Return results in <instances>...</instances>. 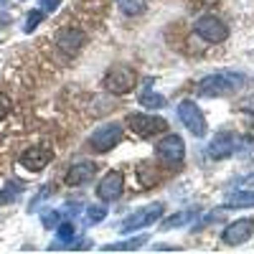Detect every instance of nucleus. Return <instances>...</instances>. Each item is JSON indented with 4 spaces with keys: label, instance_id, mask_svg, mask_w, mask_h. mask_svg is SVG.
<instances>
[{
    "label": "nucleus",
    "instance_id": "nucleus-1",
    "mask_svg": "<svg viewBox=\"0 0 254 254\" xmlns=\"http://www.w3.org/2000/svg\"><path fill=\"white\" fill-rule=\"evenodd\" d=\"M249 155L254 153V137L249 135H234V132H219L214 135V140L208 142V158L214 160H221V158H229V155Z\"/></svg>",
    "mask_w": 254,
    "mask_h": 254
},
{
    "label": "nucleus",
    "instance_id": "nucleus-2",
    "mask_svg": "<svg viewBox=\"0 0 254 254\" xmlns=\"http://www.w3.org/2000/svg\"><path fill=\"white\" fill-rule=\"evenodd\" d=\"M244 81L247 79L239 71H216L198 81V94L201 97H224L231 92H239L244 87Z\"/></svg>",
    "mask_w": 254,
    "mask_h": 254
},
{
    "label": "nucleus",
    "instance_id": "nucleus-3",
    "mask_svg": "<svg viewBox=\"0 0 254 254\" xmlns=\"http://www.w3.org/2000/svg\"><path fill=\"white\" fill-rule=\"evenodd\" d=\"M163 211H165V206H163L160 201L137 208L132 216H127V219L120 224V234H130V231H137V229H145V226H153V224L163 216Z\"/></svg>",
    "mask_w": 254,
    "mask_h": 254
},
{
    "label": "nucleus",
    "instance_id": "nucleus-4",
    "mask_svg": "<svg viewBox=\"0 0 254 254\" xmlns=\"http://www.w3.org/2000/svg\"><path fill=\"white\" fill-rule=\"evenodd\" d=\"M135 81H137V71L132 66H122L120 64V66H112L107 76H104V89L112 94H127L132 92Z\"/></svg>",
    "mask_w": 254,
    "mask_h": 254
},
{
    "label": "nucleus",
    "instance_id": "nucleus-5",
    "mask_svg": "<svg viewBox=\"0 0 254 254\" xmlns=\"http://www.w3.org/2000/svg\"><path fill=\"white\" fill-rule=\"evenodd\" d=\"M178 117H181V122L186 125V130H188L190 135L203 137V135L208 132L206 117H203V112L198 110V104H196L193 99H183V102L178 104Z\"/></svg>",
    "mask_w": 254,
    "mask_h": 254
},
{
    "label": "nucleus",
    "instance_id": "nucleus-6",
    "mask_svg": "<svg viewBox=\"0 0 254 254\" xmlns=\"http://www.w3.org/2000/svg\"><path fill=\"white\" fill-rule=\"evenodd\" d=\"M127 125L130 130L140 137H150V135H158V132H165L168 130V122L158 115H142V112H135V115H127Z\"/></svg>",
    "mask_w": 254,
    "mask_h": 254
},
{
    "label": "nucleus",
    "instance_id": "nucleus-7",
    "mask_svg": "<svg viewBox=\"0 0 254 254\" xmlns=\"http://www.w3.org/2000/svg\"><path fill=\"white\" fill-rule=\"evenodd\" d=\"M196 36H201L208 44H221V41L229 38V28L224 20H219L216 15H201L196 23H193Z\"/></svg>",
    "mask_w": 254,
    "mask_h": 254
},
{
    "label": "nucleus",
    "instance_id": "nucleus-8",
    "mask_svg": "<svg viewBox=\"0 0 254 254\" xmlns=\"http://www.w3.org/2000/svg\"><path fill=\"white\" fill-rule=\"evenodd\" d=\"M120 140H122V127L117 122H110V125H102L99 130L92 132L89 145H92L94 153H107V150H112Z\"/></svg>",
    "mask_w": 254,
    "mask_h": 254
},
{
    "label": "nucleus",
    "instance_id": "nucleus-9",
    "mask_svg": "<svg viewBox=\"0 0 254 254\" xmlns=\"http://www.w3.org/2000/svg\"><path fill=\"white\" fill-rule=\"evenodd\" d=\"M252 234H254V219H237L234 224H229V226L224 229L221 239H224V244H229V247H239V244H244Z\"/></svg>",
    "mask_w": 254,
    "mask_h": 254
},
{
    "label": "nucleus",
    "instance_id": "nucleus-10",
    "mask_svg": "<svg viewBox=\"0 0 254 254\" xmlns=\"http://www.w3.org/2000/svg\"><path fill=\"white\" fill-rule=\"evenodd\" d=\"M122 188H125V178L120 171H110L99 183H97V196L102 201H117L122 196Z\"/></svg>",
    "mask_w": 254,
    "mask_h": 254
},
{
    "label": "nucleus",
    "instance_id": "nucleus-11",
    "mask_svg": "<svg viewBox=\"0 0 254 254\" xmlns=\"http://www.w3.org/2000/svg\"><path fill=\"white\" fill-rule=\"evenodd\" d=\"M158 155L165 160V163H181L183 155H186V145L178 135H165L160 142H158Z\"/></svg>",
    "mask_w": 254,
    "mask_h": 254
},
{
    "label": "nucleus",
    "instance_id": "nucleus-12",
    "mask_svg": "<svg viewBox=\"0 0 254 254\" xmlns=\"http://www.w3.org/2000/svg\"><path fill=\"white\" fill-rule=\"evenodd\" d=\"M49 160H51V153L46 150V147H31V150L20 153V165L31 173L44 171V168L49 165Z\"/></svg>",
    "mask_w": 254,
    "mask_h": 254
},
{
    "label": "nucleus",
    "instance_id": "nucleus-13",
    "mask_svg": "<svg viewBox=\"0 0 254 254\" xmlns=\"http://www.w3.org/2000/svg\"><path fill=\"white\" fill-rule=\"evenodd\" d=\"M84 33L79 28H61L59 36H56V46L61 51H66V54H76L81 46H84Z\"/></svg>",
    "mask_w": 254,
    "mask_h": 254
},
{
    "label": "nucleus",
    "instance_id": "nucleus-14",
    "mask_svg": "<svg viewBox=\"0 0 254 254\" xmlns=\"http://www.w3.org/2000/svg\"><path fill=\"white\" fill-rule=\"evenodd\" d=\"M97 173V165L89 163V160H84V163H76L69 168V173H66V183L69 186H84V183H89Z\"/></svg>",
    "mask_w": 254,
    "mask_h": 254
},
{
    "label": "nucleus",
    "instance_id": "nucleus-15",
    "mask_svg": "<svg viewBox=\"0 0 254 254\" xmlns=\"http://www.w3.org/2000/svg\"><path fill=\"white\" fill-rule=\"evenodd\" d=\"M198 214H201V206H193V208L178 211V214L168 216V219L163 221V229H176V226H186V224H190V221H196V219H198Z\"/></svg>",
    "mask_w": 254,
    "mask_h": 254
},
{
    "label": "nucleus",
    "instance_id": "nucleus-16",
    "mask_svg": "<svg viewBox=\"0 0 254 254\" xmlns=\"http://www.w3.org/2000/svg\"><path fill=\"white\" fill-rule=\"evenodd\" d=\"M56 237H59V242L51 244V249H61V247H66V249H69V244L76 239V226H74V221H59V226H56Z\"/></svg>",
    "mask_w": 254,
    "mask_h": 254
},
{
    "label": "nucleus",
    "instance_id": "nucleus-17",
    "mask_svg": "<svg viewBox=\"0 0 254 254\" xmlns=\"http://www.w3.org/2000/svg\"><path fill=\"white\" fill-rule=\"evenodd\" d=\"M137 99H140L142 107H147V110H163L165 104H168L163 94H158V92H153V89H150V84H147V87L140 92V97H137Z\"/></svg>",
    "mask_w": 254,
    "mask_h": 254
},
{
    "label": "nucleus",
    "instance_id": "nucleus-18",
    "mask_svg": "<svg viewBox=\"0 0 254 254\" xmlns=\"http://www.w3.org/2000/svg\"><path fill=\"white\" fill-rule=\"evenodd\" d=\"M254 206V190H234L224 203V208H252Z\"/></svg>",
    "mask_w": 254,
    "mask_h": 254
},
{
    "label": "nucleus",
    "instance_id": "nucleus-19",
    "mask_svg": "<svg viewBox=\"0 0 254 254\" xmlns=\"http://www.w3.org/2000/svg\"><path fill=\"white\" fill-rule=\"evenodd\" d=\"M104 219H107V208L99 206V203H94V206H89L87 211H84V224H87V226H97Z\"/></svg>",
    "mask_w": 254,
    "mask_h": 254
},
{
    "label": "nucleus",
    "instance_id": "nucleus-20",
    "mask_svg": "<svg viewBox=\"0 0 254 254\" xmlns=\"http://www.w3.org/2000/svg\"><path fill=\"white\" fill-rule=\"evenodd\" d=\"M147 242V237H135V239H125V242H117V244H104L102 249L104 252H125V249H140L142 244Z\"/></svg>",
    "mask_w": 254,
    "mask_h": 254
},
{
    "label": "nucleus",
    "instance_id": "nucleus-21",
    "mask_svg": "<svg viewBox=\"0 0 254 254\" xmlns=\"http://www.w3.org/2000/svg\"><path fill=\"white\" fill-rule=\"evenodd\" d=\"M117 8L125 15H140V13H145L147 3H145V0H117Z\"/></svg>",
    "mask_w": 254,
    "mask_h": 254
},
{
    "label": "nucleus",
    "instance_id": "nucleus-22",
    "mask_svg": "<svg viewBox=\"0 0 254 254\" xmlns=\"http://www.w3.org/2000/svg\"><path fill=\"white\" fill-rule=\"evenodd\" d=\"M140 183H142L145 188H150L153 183H158V171H155L150 163H142V165H140Z\"/></svg>",
    "mask_w": 254,
    "mask_h": 254
},
{
    "label": "nucleus",
    "instance_id": "nucleus-23",
    "mask_svg": "<svg viewBox=\"0 0 254 254\" xmlns=\"http://www.w3.org/2000/svg\"><path fill=\"white\" fill-rule=\"evenodd\" d=\"M18 196H20V186L18 183H8L3 190H0V203H13V201H18Z\"/></svg>",
    "mask_w": 254,
    "mask_h": 254
},
{
    "label": "nucleus",
    "instance_id": "nucleus-24",
    "mask_svg": "<svg viewBox=\"0 0 254 254\" xmlns=\"http://www.w3.org/2000/svg\"><path fill=\"white\" fill-rule=\"evenodd\" d=\"M44 18H46V13L41 10V8H38V10H31V13H28V18H26V26H23V31H26V33L36 31V28H38V23H41Z\"/></svg>",
    "mask_w": 254,
    "mask_h": 254
},
{
    "label": "nucleus",
    "instance_id": "nucleus-25",
    "mask_svg": "<svg viewBox=\"0 0 254 254\" xmlns=\"http://www.w3.org/2000/svg\"><path fill=\"white\" fill-rule=\"evenodd\" d=\"M41 221H44V226H46V229L59 226V221H61V211H51V208H46L44 214H41Z\"/></svg>",
    "mask_w": 254,
    "mask_h": 254
},
{
    "label": "nucleus",
    "instance_id": "nucleus-26",
    "mask_svg": "<svg viewBox=\"0 0 254 254\" xmlns=\"http://www.w3.org/2000/svg\"><path fill=\"white\" fill-rule=\"evenodd\" d=\"M239 110L244 112V117H247V120H249V125L254 127V94H252V97H247V99L239 104Z\"/></svg>",
    "mask_w": 254,
    "mask_h": 254
},
{
    "label": "nucleus",
    "instance_id": "nucleus-27",
    "mask_svg": "<svg viewBox=\"0 0 254 254\" xmlns=\"http://www.w3.org/2000/svg\"><path fill=\"white\" fill-rule=\"evenodd\" d=\"M38 3H41V10L44 13H54V10H59L61 0H38Z\"/></svg>",
    "mask_w": 254,
    "mask_h": 254
},
{
    "label": "nucleus",
    "instance_id": "nucleus-28",
    "mask_svg": "<svg viewBox=\"0 0 254 254\" xmlns=\"http://www.w3.org/2000/svg\"><path fill=\"white\" fill-rule=\"evenodd\" d=\"M8 112H10V99L0 92V117H5Z\"/></svg>",
    "mask_w": 254,
    "mask_h": 254
},
{
    "label": "nucleus",
    "instance_id": "nucleus-29",
    "mask_svg": "<svg viewBox=\"0 0 254 254\" xmlns=\"http://www.w3.org/2000/svg\"><path fill=\"white\" fill-rule=\"evenodd\" d=\"M0 5H8V0H0Z\"/></svg>",
    "mask_w": 254,
    "mask_h": 254
}]
</instances>
